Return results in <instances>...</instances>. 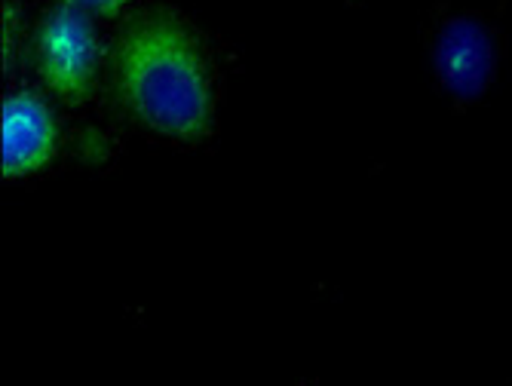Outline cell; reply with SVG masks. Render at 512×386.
<instances>
[{"mask_svg": "<svg viewBox=\"0 0 512 386\" xmlns=\"http://www.w3.org/2000/svg\"><path fill=\"white\" fill-rule=\"evenodd\" d=\"M436 74L457 102H476L494 77L497 34L479 13H448L433 34Z\"/></svg>", "mask_w": 512, "mask_h": 386, "instance_id": "cell-2", "label": "cell"}, {"mask_svg": "<svg viewBox=\"0 0 512 386\" xmlns=\"http://www.w3.org/2000/svg\"><path fill=\"white\" fill-rule=\"evenodd\" d=\"M40 71L65 102H83L96 74V37L89 22L74 10H59L40 28Z\"/></svg>", "mask_w": 512, "mask_h": 386, "instance_id": "cell-3", "label": "cell"}, {"mask_svg": "<svg viewBox=\"0 0 512 386\" xmlns=\"http://www.w3.org/2000/svg\"><path fill=\"white\" fill-rule=\"evenodd\" d=\"M56 126L34 92H16L4 105V178H19L50 163Z\"/></svg>", "mask_w": 512, "mask_h": 386, "instance_id": "cell-4", "label": "cell"}, {"mask_svg": "<svg viewBox=\"0 0 512 386\" xmlns=\"http://www.w3.org/2000/svg\"><path fill=\"white\" fill-rule=\"evenodd\" d=\"M117 89L126 108L154 132L197 141L212 126V74L197 34L181 16H138L117 46Z\"/></svg>", "mask_w": 512, "mask_h": 386, "instance_id": "cell-1", "label": "cell"}, {"mask_svg": "<svg viewBox=\"0 0 512 386\" xmlns=\"http://www.w3.org/2000/svg\"><path fill=\"white\" fill-rule=\"evenodd\" d=\"M68 4L86 13H96V16H117L129 0H68Z\"/></svg>", "mask_w": 512, "mask_h": 386, "instance_id": "cell-5", "label": "cell"}]
</instances>
